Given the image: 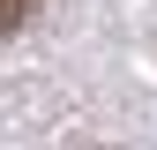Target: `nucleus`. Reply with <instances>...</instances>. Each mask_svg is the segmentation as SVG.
Listing matches in <instances>:
<instances>
[{"label": "nucleus", "mask_w": 157, "mask_h": 150, "mask_svg": "<svg viewBox=\"0 0 157 150\" xmlns=\"http://www.w3.org/2000/svg\"><path fill=\"white\" fill-rule=\"evenodd\" d=\"M23 15H30V0H0V38H8V30H23Z\"/></svg>", "instance_id": "1"}]
</instances>
